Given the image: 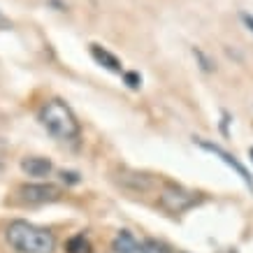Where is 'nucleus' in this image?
Returning <instances> with one entry per match:
<instances>
[{
    "label": "nucleus",
    "mask_w": 253,
    "mask_h": 253,
    "mask_svg": "<svg viewBox=\"0 0 253 253\" xmlns=\"http://www.w3.org/2000/svg\"><path fill=\"white\" fill-rule=\"evenodd\" d=\"M91 56H93V61L98 63V65H102L105 70H109V72H121V61L116 58L109 49H105V46H100V44H91Z\"/></svg>",
    "instance_id": "nucleus-8"
},
{
    "label": "nucleus",
    "mask_w": 253,
    "mask_h": 253,
    "mask_svg": "<svg viewBox=\"0 0 253 253\" xmlns=\"http://www.w3.org/2000/svg\"><path fill=\"white\" fill-rule=\"evenodd\" d=\"M7 244L16 253H54L56 237L46 228L33 225L28 221H12L5 230Z\"/></svg>",
    "instance_id": "nucleus-1"
},
{
    "label": "nucleus",
    "mask_w": 253,
    "mask_h": 253,
    "mask_svg": "<svg viewBox=\"0 0 253 253\" xmlns=\"http://www.w3.org/2000/svg\"><path fill=\"white\" fill-rule=\"evenodd\" d=\"M112 249H114V253H139L142 251V246H139V242L135 239V235L128 230L116 232L114 242H112Z\"/></svg>",
    "instance_id": "nucleus-9"
},
{
    "label": "nucleus",
    "mask_w": 253,
    "mask_h": 253,
    "mask_svg": "<svg viewBox=\"0 0 253 253\" xmlns=\"http://www.w3.org/2000/svg\"><path fill=\"white\" fill-rule=\"evenodd\" d=\"M195 144H198L200 149H202V151H207V154L216 156V158H218L221 163H225L228 168L235 169V172L239 174V179H242V181H244V184L253 191V179H251V174H249V169H246L244 165H242V163H239L237 158H235V156H230L228 151H225V149H223V146L214 144V142H207V139H195Z\"/></svg>",
    "instance_id": "nucleus-5"
},
{
    "label": "nucleus",
    "mask_w": 253,
    "mask_h": 253,
    "mask_svg": "<svg viewBox=\"0 0 253 253\" xmlns=\"http://www.w3.org/2000/svg\"><path fill=\"white\" fill-rule=\"evenodd\" d=\"M0 26H9V21H7V19H5L2 14H0Z\"/></svg>",
    "instance_id": "nucleus-14"
},
{
    "label": "nucleus",
    "mask_w": 253,
    "mask_h": 253,
    "mask_svg": "<svg viewBox=\"0 0 253 253\" xmlns=\"http://www.w3.org/2000/svg\"><path fill=\"white\" fill-rule=\"evenodd\" d=\"M38 119L51 137L61 139V142H75L82 135V128H79V121L75 112L63 102V100H49L44 102L38 112Z\"/></svg>",
    "instance_id": "nucleus-2"
},
{
    "label": "nucleus",
    "mask_w": 253,
    "mask_h": 253,
    "mask_svg": "<svg viewBox=\"0 0 253 253\" xmlns=\"http://www.w3.org/2000/svg\"><path fill=\"white\" fill-rule=\"evenodd\" d=\"M21 169L26 176H35V179H44V176L51 174V161L49 158H42V156H28L21 161Z\"/></svg>",
    "instance_id": "nucleus-7"
},
{
    "label": "nucleus",
    "mask_w": 253,
    "mask_h": 253,
    "mask_svg": "<svg viewBox=\"0 0 253 253\" xmlns=\"http://www.w3.org/2000/svg\"><path fill=\"white\" fill-rule=\"evenodd\" d=\"M198 202V195L184 186H176V184H165L163 191L158 193V207L165 211V214H184L191 207H195Z\"/></svg>",
    "instance_id": "nucleus-3"
},
{
    "label": "nucleus",
    "mask_w": 253,
    "mask_h": 253,
    "mask_svg": "<svg viewBox=\"0 0 253 253\" xmlns=\"http://www.w3.org/2000/svg\"><path fill=\"white\" fill-rule=\"evenodd\" d=\"M193 56L198 58L200 70H202V72H214V61H211V58H209V56L205 54L200 46H193Z\"/></svg>",
    "instance_id": "nucleus-11"
},
{
    "label": "nucleus",
    "mask_w": 253,
    "mask_h": 253,
    "mask_svg": "<svg viewBox=\"0 0 253 253\" xmlns=\"http://www.w3.org/2000/svg\"><path fill=\"white\" fill-rule=\"evenodd\" d=\"M123 77H126V84L130 86V88H139L142 86V77H139L137 72H126Z\"/></svg>",
    "instance_id": "nucleus-12"
},
{
    "label": "nucleus",
    "mask_w": 253,
    "mask_h": 253,
    "mask_svg": "<svg viewBox=\"0 0 253 253\" xmlns=\"http://www.w3.org/2000/svg\"><path fill=\"white\" fill-rule=\"evenodd\" d=\"M119 184H121L126 191L146 193L151 186H154V179H151L149 174L135 172V169H121V172H119Z\"/></svg>",
    "instance_id": "nucleus-6"
},
{
    "label": "nucleus",
    "mask_w": 253,
    "mask_h": 253,
    "mask_svg": "<svg viewBox=\"0 0 253 253\" xmlns=\"http://www.w3.org/2000/svg\"><path fill=\"white\" fill-rule=\"evenodd\" d=\"M249 154H251V161H253V146H251V151H249Z\"/></svg>",
    "instance_id": "nucleus-15"
},
{
    "label": "nucleus",
    "mask_w": 253,
    "mask_h": 253,
    "mask_svg": "<svg viewBox=\"0 0 253 253\" xmlns=\"http://www.w3.org/2000/svg\"><path fill=\"white\" fill-rule=\"evenodd\" d=\"M242 21L249 26V31H253V16L251 14H242Z\"/></svg>",
    "instance_id": "nucleus-13"
},
{
    "label": "nucleus",
    "mask_w": 253,
    "mask_h": 253,
    "mask_svg": "<svg viewBox=\"0 0 253 253\" xmlns=\"http://www.w3.org/2000/svg\"><path fill=\"white\" fill-rule=\"evenodd\" d=\"M61 195V188L49 181H38V184H23L19 188V198L26 205H44V202H54Z\"/></svg>",
    "instance_id": "nucleus-4"
},
{
    "label": "nucleus",
    "mask_w": 253,
    "mask_h": 253,
    "mask_svg": "<svg viewBox=\"0 0 253 253\" xmlns=\"http://www.w3.org/2000/svg\"><path fill=\"white\" fill-rule=\"evenodd\" d=\"M65 251L68 253H93V246H91V242H88L84 235H75V237L68 239Z\"/></svg>",
    "instance_id": "nucleus-10"
}]
</instances>
